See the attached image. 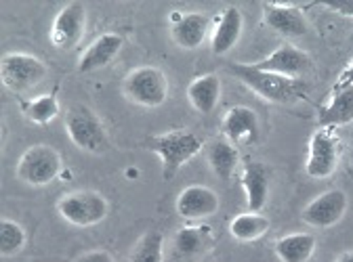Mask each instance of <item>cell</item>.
Returning <instances> with one entry per match:
<instances>
[{
    "instance_id": "6da1fadb",
    "label": "cell",
    "mask_w": 353,
    "mask_h": 262,
    "mask_svg": "<svg viewBox=\"0 0 353 262\" xmlns=\"http://www.w3.org/2000/svg\"><path fill=\"white\" fill-rule=\"evenodd\" d=\"M148 147L162 162V179L172 181L176 177V172L202 151L204 143L196 133L181 128V130H170V133L152 137Z\"/></svg>"
},
{
    "instance_id": "7a4b0ae2",
    "label": "cell",
    "mask_w": 353,
    "mask_h": 262,
    "mask_svg": "<svg viewBox=\"0 0 353 262\" xmlns=\"http://www.w3.org/2000/svg\"><path fill=\"white\" fill-rule=\"evenodd\" d=\"M230 74L236 76L242 84H246L252 93H256L261 99L272 103H292L299 97H303V82L284 78L272 72L254 69L250 63H232Z\"/></svg>"
},
{
    "instance_id": "3957f363",
    "label": "cell",
    "mask_w": 353,
    "mask_h": 262,
    "mask_svg": "<svg viewBox=\"0 0 353 262\" xmlns=\"http://www.w3.org/2000/svg\"><path fill=\"white\" fill-rule=\"evenodd\" d=\"M57 212L65 223L74 227H95L110 214V201L99 191L80 189L59 197Z\"/></svg>"
},
{
    "instance_id": "277c9868",
    "label": "cell",
    "mask_w": 353,
    "mask_h": 262,
    "mask_svg": "<svg viewBox=\"0 0 353 262\" xmlns=\"http://www.w3.org/2000/svg\"><path fill=\"white\" fill-rule=\"evenodd\" d=\"M65 133L70 141L86 153H103L110 147L108 133L99 116L86 105H72L68 109Z\"/></svg>"
},
{
    "instance_id": "5b68a950",
    "label": "cell",
    "mask_w": 353,
    "mask_h": 262,
    "mask_svg": "<svg viewBox=\"0 0 353 262\" xmlns=\"http://www.w3.org/2000/svg\"><path fill=\"white\" fill-rule=\"evenodd\" d=\"M63 168L61 155L51 145H32L28 147L15 168L17 179L30 187L51 185Z\"/></svg>"
},
{
    "instance_id": "8992f818",
    "label": "cell",
    "mask_w": 353,
    "mask_h": 262,
    "mask_svg": "<svg viewBox=\"0 0 353 262\" xmlns=\"http://www.w3.org/2000/svg\"><path fill=\"white\" fill-rule=\"evenodd\" d=\"M122 91L126 99L135 105L154 109L164 105L168 99V80L162 69L154 65H141L124 78Z\"/></svg>"
},
{
    "instance_id": "52a82bcc",
    "label": "cell",
    "mask_w": 353,
    "mask_h": 262,
    "mask_svg": "<svg viewBox=\"0 0 353 262\" xmlns=\"http://www.w3.org/2000/svg\"><path fill=\"white\" fill-rule=\"evenodd\" d=\"M47 65L42 59L28 53H7L0 59V78L11 93H28L47 78Z\"/></svg>"
},
{
    "instance_id": "ba28073f",
    "label": "cell",
    "mask_w": 353,
    "mask_h": 262,
    "mask_svg": "<svg viewBox=\"0 0 353 262\" xmlns=\"http://www.w3.org/2000/svg\"><path fill=\"white\" fill-rule=\"evenodd\" d=\"M341 162V139L334 128H318L309 139L305 172L312 179H328Z\"/></svg>"
},
{
    "instance_id": "9c48e42d",
    "label": "cell",
    "mask_w": 353,
    "mask_h": 262,
    "mask_svg": "<svg viewBox=\"0 0 353 262\" xmlns=\"http://www.w3.org/2000/svg\"><path fill=\"white\" fill-rule=\"evenodd\" d=\"M349 208V197L343 189H328L303 208V223L314 229H330L343 221Z\"/></svg>"
},
{
    "instance_id": "30bf717a",
    "label": "cell",
    "mask_w": 353,
    "mask_h": 262,
    "mask_svg": "<svg viewBox=\"0 0 353 262\" xmlns=\"http://www.w3.org/2000/svg\"><path fill=\"white\" fill-rule=\"evenodd\" d=\"M86 30V9L82 3L65 5L53 19L51 42L59 51H72L80 45Z\"/></svg>"
},
{
    "instance_id": "8fae6325",
    "label": "cell",
    "mask_w": 353,
    "mask_h": 262,
    "mask_svg": "<svg viewBox=\"0 0 353 262\" xmlns=\"http://www.w3.org/2000/svg\"><path fill=\"white\" fill-rule=\"evenodd\" d=\"M221 197L216 191L204 185H190L185 187L174 201V210L183 221H204L219 212Z\"/></svg>"
},
{
    "instance_id": "7c38bea8",
    "label": "cell",
    "mask_w": 353,
    "mask_h": 262,
    "mask_svg": "<svg viewBox=\"0 0 353 262\" xmlns=\"http://www.w3.org/2000/svg\"><path fill=\"white\" fill-rule=\"evenodd\" d=\"M250 65L261 72H272V74H278L284 78L299 80V76H303L305 72H309V67H312V59H309V55L305 51L286 42V45H280L272 55H268L261 61H254Z\"/></svg>"
},
{
    "instance_id": "4fadbf2b",
    "label": "cell",
    "mask_w": 353,
    "mask_h": 262,
    "mask_svg": "<svg viewBox=\"0 0 353 262\" xmlns=\"http://www.w3.org/2000/svg\"><path fill=\"white\" fill-rule=\"evenodd\" d=\"M242 189L246 193V204L250 212H263L265 204L270 199L272 189V168L263 162H246L242 177H240Z\"/></svg>"
},
{
    "instance_id": "5bb4252c",
    "label": "cell",
    "mask_w": 353,
    "mask_h": 262,
    "mask_svg": "<svg viewBox=\"0 0 353 262\" xmlns=\"http://www.w3.org/2000/svg\"><path fill=\"white\" fill-rule=\"evenodd\" d=\"M210 19L204 13H174L170 23V36L176 47L185 51H196L208 36Z\"/></svg>"
},
{
    "instance_id": "9a60e30c",
    "label": "cell",
    "mask_w": 353,
    "mask_h": 262,
    "mask_svg": "<svg viewBox=\"0 0 353 262\" xmlns=\"http://www.w3.org/2000/svg\"><path fill=\"white\" fill-rule=\"evenodd\" d=\"M263 21L272 28L276 34L286 38H299L307 34V19L296 5H278V3H265L263 5Z\"/></svg>"
},
{
    "instance_id": "2e32d148",
    "label": "cell",
    "mask_w": 353,
    "mask_h": 262,
    "mask_svg": "<svg viewBox=\"0 0 353 262\" xmlns=\"http://www.w3.org/2000/svg\"><path fill=\"white\" fill-rule=\"evenodd\" d=\"M221 133H223V137L234 145L256 143L259 135H261L259 118L250 107L236 105V107L228 109V113L223 116V122H221Z\"/></svg>"
},
{
    "instance_id": "e0dca14e",
    "label": "cell",
    "mask_w": 353,
    "mask_h": 262,
    "mask_svg": "<svg viewBox=\"0 0 353 262\" xmlns=\"http://www.w3.org/2000/svg\"><path fill=\"white\" fill-rule=\"evenodd\" d=\"M122 45H124V38L116 32H105V34L97 36L82 53V57L78 61V72L93 74V72L110 65L122 51Z\"/></svg>"
},
{
    "instance_id": "ac0fdd59",
    "label": "cell",
    "mask_w": 353,
    "mask_h": 262,
    "mask_svg": "<svg viewBox=\"0 0 353 262\" xmlns=\"http://www.w3.org/2000/svg\"><path fill=\"white\" fill-rule=\"evenodd\" d=\"M244 30V17L238 7H225L223 13L219 15L214 32L210 36V49L214 55H225L230 53L242 36Z\"/></svg>"
},
{
    "instance_id": "d6986e66",
    "label": "cell",
    "mask_w": 353,
    "mask_h": 262,
    "mask_svg": "<svg viewBox=\"0 0 353 262\" xmlns=\"http://www.w3.org/2000/svg\"><path fill=\"white\" fill-rule=\"evenodd\" d=\"M318 120L322 128H341L353 122V84L332 91L330 101L320 107Z\"/></svg>"
},
{
    "instance_id": "ffe728a7",
    "label": "cell",
    "mask_w": 353,
    "mask_h": 262,
    "mask_svg": "<svg viewBox=\"0 0 353 262\" xmlns=\"http://www.w3.org/2000/svg\"><path fill=\"white\" fill-rule=\"evenodd\" d=\"M219 99H221V80L216 74H204L190 82L188 101L198 113L202 116L212 113L216 109Z\"/></svg>"
},
{
    "instance_id": "44dd1931",
    "label": "cell",
    "mask_w": 353,
    "mask_h": 262,
    "mask_svg": "<svg viewBox=\"0 0 353 262\" xmlns=\"http://www.w3.org/2000/svg\"><path fill=\"white\" fill-rule=\"evenodd\" d=\"M204 153H206V162H208L210 170L216 174L221 181H230L234 177L238 160H240L238 147L234 143H230L225 137L212 139L204 147Z\"/></svg>"
},
{
    "instance_id": "7402d4cb",
    "label": "cell",
    "mask_w": 353,
    "mask_h": 262,
    "mask_svg": "<svg viewBox=\"0 0 353 262\" xmlns=\"http://www.w3.org/2000/svg\"><path fill=\"white\" fill-rule=\"evenodd\" d=\"M212 243V229L208 225H185L172 237V250L183 258L204 254Z\"/></svg>"
},
{
    "instance_id": "603a6c76",
    "label": "cell",
    "mask_w": 353,
    "mask_h": 262,
    "mask_svg": "<svg viewBox=\"0 0 353 262\" xmlns=\"http://www.w3.org/2000/svg\"><path fill=\"white\" fill-rule=\"evenodd\" d=\"M316 237L312 233H290L274 243L280 262H309L316 252Z\"/></svg>"
},
{
    "instance_id": "cb8c5ba5",
    "label": "cell",
    "mask_w": 353,
    "mask_h": 262,
    "mask_svg": "<svg viewBox=\"0 0 353 262\" xmlns=\"http://www.w3.org/2000/svg\"><path fill=\"white\" fill-rule=\"evenodd\" d=\"M272 223L268 216H263L261 212H244L232 218L230 223V233L232 237H236L238 241H256L261 239L265 233L270 231Z\"/></svg>"
},
{
    "instance_id": "d4e9b609",
    "label": "cell",
    "mask_w": 353,
    "mask_h": 262,
    "mask_svg": "<svg viewBox=\"0 0 353 262\" xmlns=\"http://www.w3.org/2000/svg\"><path fill=\"white\" fill-rule=\"evenodd\" d=\"M130 262H164L162 231H158V229L145 231L130 252Z\"/></svg>"
},
{
    "instance_id": "484cf974",
    "label": "cell",
    "mask_w": 353,
    "mask_h": 262,
    "mask_svg": "<svg viewBox=\"0 0 353 262\" xmlns=\"http://www.w3.org/2000/svg\"><path fill=\"white\" fill-rule=\"evenodd\" d=\"M21 111L23 116L34 122V124H49L57 118L59 113V101H57V95H40L36 99H30V101H23L21 103Z\"/></svg>"
},
{
    "instance_id": "4316f807",
    "label": "cell",
    "mask_w": 353,
    "mask_h": 262,
    "mask_svg": "<svg viewBox=\"0 0 353 262\" xmlns=\"http://www.w3.org/2000/svg\"><path fill=\"white\" fill-rule=\"evenodd\" d=\"M28 241V235H26V229L11 221V218H3L0 221V254L3 256H15L23 250Z\"/></svg>"
},
{
    "instance_id": "83f0119b",
    "label": "cell",
    "mask_w": 353,
    "mask_h": 262,
    "mask_svg": "<svg viewBox=\"0 0 353 262\" xmlns=\"http://www.w3.org/2000/svg\"><path fill=\"white\" fill-rule=\"evenodd\" d=\"M320 5L343 17H353V0H328V3H320Z\"/></svg>"
},
{
    "instance_id": "f1b7e54d",
    "label": "cell",
    "mask_w": 353,
    "mask_h": 262,
    "mask_svg": "<svg viewBox=\"0 0 353 262\" xmlns=\"http://www.w3.org/2000/svg\"><path fill=\"white\" fill-rule=\"evenodd\" d=\"M76 262H116V260L105 250H91V252H84Z\"/></svg>"
},
{
    "instance_id": "f546056e",
    "label": "cell",
    "mask_w": 353,
    "mask_h": 262,
    "mask_svg": "<svg viewBox=\"0 0 353 262\" xmlns=\"http://www.w3.org/2000/svg\"><path fill=\"white\" fill-rule=\"evenodd\" d=\"M351 84H353V61L341 72L339 80L334 82V91H336V89H343V86H351Z\"/></svg>"
},
{
    "instance_id": "4dcf8cb0",
    "label": "cell",
    "mask_w": 353,
    "mask_h": 262,
    "mask_svg": "<svg viewBox=\"0 0 353 262\" xmlns=\"http://www.w3.org/2000/svg\"><path fill=\"white\" fill-rule=\"evenodd\" d=\"M336 262H353V252H343V254L336 258Z\"/></svg>"
},
{
    "instance_id": "1f68e13d",
    "label": "cell",
    "mask_w": 353,
    "mask_h": 262,
    "mask_svg": "<svg viewBox=\"0 0 353 262\" xmlns=\"http://www.w3.org/2000/svg\"><path fill=\"white\" fill-rule=\"evenodd\" d=\"M351 45H353V32H351Z\"/></svg>"
}]
</instances>
